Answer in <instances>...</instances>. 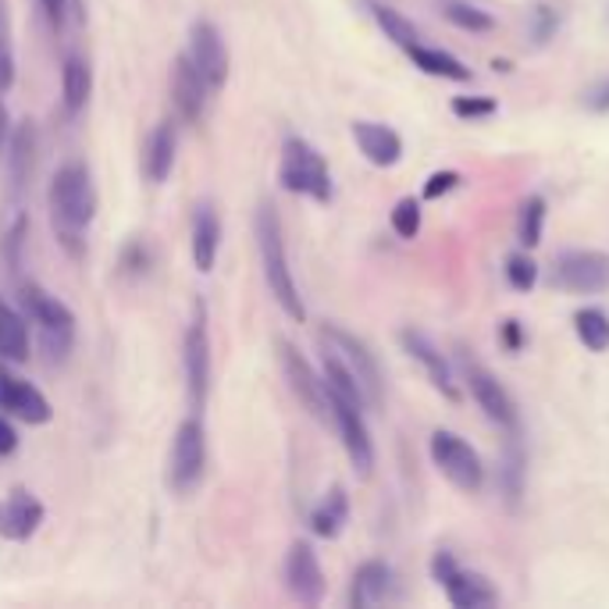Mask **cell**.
<instances>
[{
	"label": "cell",
	"instance_id": "cell-1",
	"mask_svg": "<svg viewBox=\"0 0 609 609\" xmlns=\"http://www.w3.org/2000/svg\"><path fill=\"white\" fill-rule=\"evenodd\" d=\"M96 204L101 200H96L90 168L82 161H65L50 179L47 207H50V229L72 257L87 253V239L82 235H87V229L96 218Z\"/></svg>",
	"mask_w": 609,
	"mask_h": 609
},
{
	"label": "cell",
	"instance_id": "cell-2",
	"mask_svg": "<svg viewBox=\"0 0 609 609\" xmlns=\"http://www.w3.org/2000/svg\"><path fill=\"white\" fill-rule=\"evenodd\" d=\"M253 235H257L264 281H267V289H272L275 303L286 310L292 321H307V303H303L300 286H296V275L289 267L286 229H281V218H278L275 204L257 207V215H253Z\"/></svg>",
	"mask_w": 609,
	"mask_h": 609
},
{
	"label": "cell",
	"instance_id": "cell-3",
	"mask_svg": "<svg viewBox=\"0 0 609 609\" xmlns=\"http://www.w3.org/2000/svg\"><path fill=\"white\" fill-rule=\"evenodd\" d=\"M19 307L36 329L47 364H65L76 349V314L65 300L47 292L39 281H19Z\"/></svg>",
	"mask_w": 609,
	"mask_h": 609
},
{
	"label": "cell",
	"instance_id": "cell-4",
	"mask_svg": "<svg viewBox=\"0 0 609 609\" xmlns=\"http://www.w3.org/2000/svg\"><path fill=\"white\" fill-rule=\"evenodd\" d=\"M278 182L296 196H310L318 204H329L335 196V182L329 172V161L307 143L303 136H289L281 143V168Z\"/></svg>",
	"mask_w": 609,
	"mask_h": 609
},
{
	"label": "cell",
	"instance_id": "cell-5",
	"mask_svg": "<svg viewBox=\"0 0 609 609\" xmlns=\"http://www.w3.org/2000/svg\"><path fill=\"white\" fill-rule=\"evenodd\" d=\"M321 343H324V349H332L335 357L349 367L353 378L360 381L367 406L378 410L381 403H386V378H381V364L360 335H353L349 329H343V324H321Z\"/></svg>",
	"mask_w": 609,
	"mask_h": 609
},
{
	"label": "cell",
	"instance_id": "cell-6",
	"mask_svg": "<svg viewBox=\"0 0 609 609\" xmlns=\"http://www.w3.org/2000/svg\"><path fill=\"white\" fill-rule=\"evenodd\" d=\"M204 471H207V428L193 414L175 428L172 452H168V485H172V492L186 495L204 481Z\"/></svg>",
	"mask_w": 609,
	"mask_h": 609
},
{
	"label": "cell",
	"instance_id": "cell-7",
	"mask_svg": "<svg viewBox=\"0 0 609 609\" xmlns=\"http://www.w3.org/2000/svg\"><path fill=\"white\" fill-rule=\"evenodd\" d=\"M552 289L574 296H602L609 292V253L602 250H563L549 272Z\"/></svg>",
	"mask_w": 609,
	"mask_h": 609
},
{
	"label": "cell",
	"instance_id": "cell-8",
	"mask_svg": "<svg viewBox=\"0 0 609 609\" xmlns=\"http://www.w3.org/2000/svg\"><path fill=\"white\" fill-rule=\"evenodd\" d=\"M432 463L443 471L446 481H452L460 492L474 495L481 492V485H485V463H481L478 449L471 443H463V438L457 432H443L438 428L432 435Z\"/></svg>",
	"mask_w": 609,
	"mask_h": 609
},
{
	"label": "cell",
	"instance_id": "cell-9",
	"mask_svg": "<svg viewBox=\"0 0 609 609\" xmlns=\"http://www.w3.org/2000/svg\"><path fill=\"white\" fill-rule=\"evenodd\" d=\"M463 367V381L467 389H471L474 403L485 410V417L492 424H499V432L506 435H520V410L514 403V395L506 392V386L499 378H495L485 364H478L474 357H460Z\"/></svg>",
	"mask_w": 609,
	"mask_h": 609
},
{
	"label": "cell",
	"instance_id": "cell-10",
	"mask_svg": "<svg viewBox=\"0 0 609 609\" xmlns=\"http://www.w3.org/2000/svg\"><path fill=\"white\" fill-rule=\"evenodd\" d=\"M182 367H186V392L189 406L204 410L210 395V329H207V303L200 300L193 310V321L182 338Z\"/></svg>",
	"mask_w": 609,
	"mask_h": 609
},
{
	"label": "cell",
	"instance_id": "cell-11",
	"mask_svg": "<svg viewBox=\"0 0 609 609\" xmlns=\"http://www.w3.org/2000/svg\"><path fill=\"white\" fill-rule=\"evenodd\" d=\"M278 364H281V375H286L292 395L303 403L307 414L318 417L321 424H332V406H329V386H324V375H318L314 364H310L292 343H286V338H278Z\"/></svg>",
	"mask_w": 609,
	"mask_h": 609
},
{
	"label": "cell",
	"instance_id": "cell-12",
	"mask_svg": "<svg viewBox=\"0 0 609 609\" xmlns=\"http://www.w3.org/2000/svg\"><path fill=\"white\" fill-rule=\"evenodd\" d=\"M329 406H332V424L338 438H343V449L353 463V471L360 478H371L375 471V443H371V432H367V421H364V406L346 400V395H338L329 389Z\"/></svg>",
	"mask_w": 609,
	"mask_h": 609
},
{
	"label": "cell",
	"instance_id": "cell-13",
	"mask_svg": "<svg viewBox=\"0 0 609 609\" xmlns=\"http://www.w3.org/2000/svg\"><path fill=\"white\" fill-rule=\"evenodd\" d=\"M432 577L443 585L446 599L457 606V609H481V606H492L499 595L489 585L481 574L463 571V566L452 560V552H435L432 560Z\"/></svg>",
	"mask_w": 609,
	"mask_h": 609
},
{
	"label": "cell",
	"instance_id": "cell-14",
	"mask_svg": "<svg viewBox=\"0 0 609 609\" xmlns=\"http://www.w3.org/2000/svg\"><path fill=\"white\" fill-rule=\"evenodd\" d=\"M189 61L196 65V72L204 76L210 93H218L225 82H229V47H225L221 30L210 19H196L189 25Z\"/></svg>",
	"mask_w": 609,
	"mask_h": 609
},
{
	"label": "cell",
	"instance_id": "cell-15",
	"mask_svg": "<svg viewBox=\"0 0 609 609\" xmlns=\"http://www.w3.org/2000/svg\"><path fill=\"white\" fill-rule=\"evenodd\" d=\"M0 410L22 424H47L54 417V406L47 395L33 381L19 378L4 360H0Z\"/></svg>",
	"mask_w": 609,
	"mask_h": 609
},
{
	"label": "cell",
	"instance_id": "cell-16",
	"mask_svg": "<svg viewBox=\"0 0 609 609\" xmlns=\"http://www.w3.org/2000/svg\"><path fill=\"white\" fill-rule=\"evenodd\" d=\"M286 588L300 606H321L324 599V571L310 542H292L286 552Z\"/></svg>",
	"mask_w": 609,
	"mask_h": 609
},
{
	"label": "cell",
	"instance_id": "cell-17",
	"mask_svg": "<svg viewBox=\"0 0 609 609\" xmlns=\"http://www.w3.org/2000/svg\"><path fill=\"white\" fill-rule=\"evenodd\" d=\"M207 101H210V87L204 82V76L196 72L189 54H179L172 65V104L179 111V118L186 125H200L207 115Z\"/></svg>",
	"mask_w": 609,
	"mask_h": 609
},
{
	"label": "cell",
	"instance_id": "cell-18",
	"mask_svg": "<svg viewBox=\"0 0 609 609\" xmlns=\"http://www.w3.org/2000/svg\"><path fill=\"white\" fill-rule=\"evenodd\" d=\"M400 343L406 349V357L417 360L424 367V375H428L432 386L443 392L449 403H460V386H457V378H452V367L443 357V349H438L432 338L424 335V332H417V329H403L400 332Z\"/></svg>",
	"mask_w": 609,
	"mask_h": 609
},
{
	"label": "cell",
	"instance_id": "cell-19",
	"mask_svg": "<svg viewBox=\"0 0 609 609\" xmlns=\"http://www.w3.org/2000/svg\"><path fill=\"white\" fill-rule=\"evenodd\" d=\"M39 524H44V503L33 492L15 489L0 503V538H8V542L33 538L39 531Z\"/></svg>",
	"mask_w": 609,
	"mask_h": 609
},
{
	"label": "cell",
	"instance_id": "cell-20",
	"mask_svg": "<svg viewBox=\"0 0 609 609\" xmlns=\"http://www.w3.org/2000/svg\"><path fill=\"white\" fill-rule=\"evenodd\" d=\"M193 264L200 275H210L221 250V215L210 200H200L193 210Z\"/></svg>",
	"mask_w": 609,
	"mask_h": 609
},
{
	"label": "cell",
	"instance_id": "cell-21",
	"mask_svg": "<svg viewBox=\"0 0 609 609\" xmlns=\"http://www.w3.org/2000/svg\"><path fill=\"white\" fill-rule=\"evenodd\" d=\"M353 139L375 168H395L403 161V139L381 122H353Z\"/></svg>",
	"mask_w": 609,
	"mask_h": 609
},
{
	"label": "cell",
	"instance_id": "cell-22",
	"mask_svg": "<svg viewBox=\"0 0 609 609\" xmlns=\"http://www.w3.org/2000/svg\"><path fill=\"white\" fill-rule=\"evenodd\" d=\"M8 179H11V193H22L25 182H30L33 168H36V150H39V136L33 122H19L11 125L8 136Z\"/></svg>",
	"mask_w": 609,
	"mask_h": 609
},
{
	"label": "cell",
	"instance_id": "cell-23",
	"mask_svg": "<svg viewBox=\"0 0 609 609\" xmlns=\"http://www.w3.org/2000/svg\"><path fill=\"white\" fill-rule=\"evenodd\" d=\"M395 588V574L386 560H367L357 566V574H353V585H349V606L353 609H367V606H378L386 602Z\"/></svg>",
	"mask_w": 609,
	"mask_h": 609
},
{
	"label": "cell",
	"instance_id": "cell-24",
	"mask_svg": "<svg viewBox=\"0 0 609 609\" xmlns=\"http://www.w3.org/2000/svg\"><path fill=\"white\" fill-rule=\"evenodd\" d=\"M175 153H179V133H175V125L172 122L153 125V133L147 136V147H143V175H147V182L161 186V182L172 175Z\"/></svg>",
	"mask_w": 609,
	"mask_h": 609
},
{
	"label": "cell",
	"instance_id": "cell-25",
	"mask_svg": "<svg viewBox=\"0 0 609 609\" xmlns=\"http://www.w3.org/2000/svg\"><path fill=\"white\" fill-rule=\"evenodd\" d=\"M0 360L25 364L30 360V318L0 296Z\"/></svg>",
	"mask_w": 609,
	"mask_h": 609
},
{
	"label": "cell",
	"instance_id": "cell-26",
	"mask_svg": "<svg viewBox=\"0 0 609 609\" xmlns=\"http://www.w3.org/2000/svg\"><path fill=\"white\" fill-rule=\"evenodd\" d=\"M90 93H93V72L90 65L79 58V54H68L65 65H61V104H65V115H79V111H87L90 104Z\"/></svg>",
	"mask_w": 609,
	"mask_h": 609
},
{
	"label": "cell",
	"instance_id": "cell-27",
	"mask_svg": "<svg viewBox=\"0 0 609 609\" xmlns=\"http://www.w3.org/2000/svg\"><path fill=\"white\" fill-rule=\"evenodd\" d=\"M349 520V495L346 489H329V495L310 509V531H314L318 538H324V542H332V538L343 535Z\"/></svg>",
	"mask_w": 609,
	"mask_h": 609
},
{
	"label": "cell",
	"instance_id": "cell-28",
	"mask_svg": "<svg viewBox=\"0 0 609 609\" xmlns=\"http://www.w3.org/2000/svg\"><path fill=\"white\" fill-rule=\"evenodd\" d=\"M414 68H421L424 76H435V79H449V82H471V68H467L457 54H449L443 47H424L414 44L406 50Z\"/></svg>",
	"mask_w": 609,
	"mask_h": 609
},
{
	"label": "cell",
	"instance_id": "cell-29",
	"mask_svg": "<svg viewBox=\"0 0 609 609\" xmlns=\"http://www.w3.org/2000/svg\"><path fill=\"white\" fill-rule=\"evenodd\" d=\"M524 474H528V457H524V449H520V435H506V449L499 460V492L506 495L509 506L520 503Z\"/></svg>",
	"mask_w": 609,
	"mask_h": 609
},
{
	"label": "cell",
	"instance_id": "cell-30",
	"mask_svg": "<svg viewBox=\"0 0 609 609\" xmlns=\"http://www.w3.org/2000/svg\"><path fill=\"white\" fill-rule=\"evenodd\" d=\"M367 11H371V19L378 22V30L386 33V39H392L395 47L410 50L414 44H421L417 25L410 22L406 15H400V11H395V8H389V4H378V0H371V4H367Z\"/></svg>",
	"mask_w": 609,
	"mask_h": 609
},
{
	"label": "cell",
	"instance_id": "cell-31",
	"mask_svg": "<svg viewBox=\"0 0 609 609\" xmlns=\"http://www.w3.org/2000/svg\"><path fill=\"white\" fill-rule=\"evenodd\" d=\"M574 332L585 349H591V353L609 349V314L602 307H581L574 314Z\"/></svg>",
	"mask_w": 609,
	"mask_h": 609
},
{
	"label": "cell",
	"instance_id": "cell-32",
	"mask_svg": "<svg viewBox=\"0 0 609 609\" xmlns=\"http://www.w3.org/2000/svg\"><path fill=\"white\" fill-rule=\"evenodd\" d=\"M542 229H545V196L531 193L528 200L520 204V215H517V239L524 250H535L542 243Z\"/></svg>",
	"mask_w": 609,
	"mask_h": 609
},
{
	"label": "cell",
	"instance_id": "cell-33",
	"mask_svg": "<svg viewBox=\"0 0 609 609\" xmlns=\"http://www.w3.org/2000/svg\"><path fill=\"white\" fill-rule=\"evenodd\" d=\"M324 386H329L332 392L338 395H346V400L353 403H360L367 410V400H364V389H360V381L353 378V371L335 357L332 349H324Z\"/></svg>",
	"mask_w": 609,
	"mask_h": 609
},
{
	"label": "cell",
	"instance_id": "cell-34",
	"mask_svg": "<svg viewBox=\"0 0 609 609\" xmlns=\"http://www.w3.org/2000/svg\"><path fill=\"white\" fill-rule=\"evenodd\" d=\"M443 15H446V22H452L463 33H492L495 30V19L489 15V11H481L474 4H463V0H446Z\"/></svg>",
	"mask_w": 609,
	"mask_h": 609
},
{
	"label": "cell",
	"instance_id": "cell-35",
	"mask_svg": "<svg viewBox=\"0 0 609 609\" xmlns=\"http://www.w3.org/2000/svg\"><path fill=\"white\" fill-rule=\"evenodd\" d=\"M15 87V44H11L8 0H0V93Z\"/></svg>",
	"mask_w": 609,
	"mask_h": 609
},
{
	"label": "cell",
	"instance_id": "cell-36",
	"mask_svg": "<svg viewBox=\"0 0 609 609\" xmlns=\"http://www.w3.org/2000/svg\"><path fill=\"white\" fill-rule=\"evenodd\" d=\"M503 272L514 292H531L538 286V264L531 261V253H509Z\"/></svg>",
	"mask_w": 609,
	"mask_h": 609
},
{
	"label": "cell",
	"instance_id": "cell-37",
	"mask_svg": "<svg viewBox=\"0 0 609 609\" xmlns=\"http://www.w3.org/2000/svg\"><path fill=\"white\" fill-rule=\"evenodd\" d=\"M392 232L400 235V239H417L421 235V221H424V215H421V200H414V196H403L400 204L392 207Z\"/></svg>",
	"mask_w": 609,
	"mask_h": 609
},
{
	"label": "cell",
	"instance_id": "cell-38",
	"mask_svg": "<svg viewBox=\"0 0 609 609\" xmlns=\"http://www.w3.org/2000/svg\"><path fill=\"white\" fill-rule=\"evenodd\" d=\"M25 232H30V221H25L22 215L15 218V225L8 229V235L0 239V246H4V261H8V272L15 275L22 267V246H25Z\"/></svg>",
	"mask_w": 609,
	"mask_h": 609
},
{
	"label": "cell",
	"instance_id": "cell-39",
	"mask_svg": "<svg viewBox=\"0 0 609 609\" xmlns=\"http://www.w3.org/2000/svg\"><path fill=\"white\" fill-rule=\"evenodd\" d=\"M495 96H452V115L457 118H467V122H474V118H489L495 115Z\"/></svg>",
	"mask_w": 609,
	"mask_h": 609
},
{
	"label": "cell",
	"instance_id": "cell-40",
	"mask_svg": "<svg viewBox=\"0 0 609 609\" xmlns=\"http://www.w3.org/2000/svg\"><path fill=\"white\" fill-rule=\"evenodd\" d=\"M531 19H535V30H531L535 44H549V39L556 36V30H560V15L549 4H538Z\"/></svg>",
	"mask_w": 609,
	"mask_h": 609
},
{
	"label": "cell",
	"instance_id": "cell-41",
	"mask_svg": "<svg viewBox=\"0 0 609 609\" xmlns=\"http://www.w3.org/2000/svg\"><path fill=\"white\" fill-rule=\"evenodd\" d=\"M460 186V172H435L428 182H424V200H438Z\"/></svg>",
	"mask_w": 609,
	"mask_h": 609
},
{
	"label": "cell",
	"instance_id": "cell-42",
	"mask_svg": "<svg viewBox=\"0 0 609 609\" xmlns=\"http://www.w3.org/2000/svg\"><path fill=\"white\" fill-rule=\"evenodd\" d=\"M585 107L595 115H609V79L595 82L591 90H585Z\"/></svg>",
	"mask_w": 609,
	"mask_h": 609
},
{
	"label": "cell",
	"instance_id": "cell-43",
	"mask_svg": "<svg viewBox=\"0 0 609 609\" xmlns=\"http://www.w3.org/2000/svg\"><path fill=\"white\" fill-rule=\"evenodd\" d=\"M499 338H503L506 353H520L524 349V329H520V321L517 318H506L499 324Z\"/></svg>",
	"mask_w": 609,
	"mask_h": 609
},
{
	"label": "cell",
	"instance_id": "cell-44",
	"mask_svg": "<svg viewBox=\"0 0 609 609\" xmlns=\"http://www.w3.org/2000/svg\"><path fill=\"white\" fill-rule=\"evenodd\" d=\"M15 449H19V432H15V424H11V417L0 410V460L11 457Z\"/></svg>",
	"mask_w": 609,
	"mask_h": 609
},
{
	"label": "cell",
	"instance_id": "cell-45",
	"mask_svg": "<svg viewBox=\"0 0 609 609\" xmlns=\"http://www.w3.org/2000/svg\"><path fill=\"white\" fill-rule=\"evenodd\" d=\"M39 4H44V11H47V19H50L54 30H61L65 19H68V0H39Z\"/></svg>",
	"mask_w": 609,
	"mask_h": 609
},
{
	"label": "cell",
	"instance_id": "cell-46",
	"mask_svg": "<svg viewBox=\"0 0 609 609\" xmlns=\"http://www.w3.org/2000/svg\"><path fill=\"white\" fill-rule=\"evenodd\" d=\"M125 267H129V272H147V250H143V243H133L129 250H125Z\"/></svg>",
	"mask_w": 609,
	"mask_h": 609
},
{
	"label": "cell",
	"instance_id": "cell-47",
	"mask_svg": "<svg viewBox=\"0 0 609 609\" xmlns=\"http://www.w3.org/2000/svg\"><path fill=\"white\" fill-rule=\"evenodd\" d=\"M8 136H11V115H8L4 101H0V150L8 147Z\"/></svg>",
	"mask_w": 609,
	"mask_h": 609
}]
</instances>
